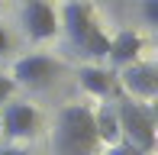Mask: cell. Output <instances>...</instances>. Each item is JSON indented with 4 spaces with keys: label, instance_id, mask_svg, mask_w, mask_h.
<instances>
[{
    "label": "cell",
    "instance_id": "cell-5",
    "mask_svg": "<svg viewBox=\"0 0 158 155\" xmlns=\"http://www.w3.org/2000/svg\"><path fill=\"white\" fill-rule=\"evenodd\" d=\"M119 81H123V87L135 97V100H152V97L158 94V71H155V65L132 61V65L123 68Z\"/></svg>",
    "mask_w": 158,
    "mask_h": 155
},
{
    "label": "cell",
    "instance_id": "cell-16",
    "mask_svg": "<svg viewBox=\"0 0 158 155\" xmlns=\"http://www.w3.org/2000/svg\"><path fill=\"white\" fill-rule=\"evenodd\" d=\"M0 155H26L23 149H0Z\"/></svg>",
    "mask_w": 158,
    "mask_h": 155
},
{
    "label": "cell",
    "instance_id": "cell-4",
    "mask_svg": "<svg viewBox=\"0 0 158 155\" xmlns=\"http://www.w3.org/2000/svg\"><path fill=\"white\" fill-rule=\"evenodd\" d=\"M23 29L32 42H45L55 36L58 29V19H55V10L45 3V0H26L23 6Z\"/></svg>",
    "mask_w": 158,
    "mask_h": 155
},
{
    "label": "cell",
    "instance_id": "cell-18",
    "mask_svg": "<svg viewBox=\"0 0 158 155\" xmlns=\"http://www.w3.org/2000/svg\"><path fill=\"white\" fill-rule=\"evenodd\" d=\"M0 132H3V129H0Z\"/></svg>",
    "mask_w": 158,
    "mask_h": 155
},
{
    "label": "cell",
    "instance_id": "cell-11",
    "mask_svg": "<svg viewBox=\"0 0 158 155\" xmlns=\"http://www.w3.org/2000/svg\"><path fill=\"white\" fill-rule=\"evenodd\" d=\"M81 52L94 55V58H106V52H110V36H106V32L100 29V26H94V29H90V36L84 39Z\"/></svg>",
    "mask_w": 158,
    "mask_h": 155
},
{
    "label": "cell",
    "instance_id": "cell-8",
    "mask_svg": "<svg viewBox=\"0 0 158 155\" xmlns=\"http://www.w3.org/2000/svg\"><path fill=\"white\" fill-rule=\"evenodd\" d=\"M139 52H142V36L132 32V29H119L116 36L110 39L106 58H110L116 68H126V65H132V61H139Z\"/></svg>",
    "mask_w": 158,
    "mask_h": 155
},
{
    "label": "cell",
    "instance_id": "cell-1",
    "mask_svg": "<svg viewBox=\"0 0 158 155\" xmlns=\"http://www.w3.org/2000/svg\"><path fill=\"white\" fill-rule=\"evenodd\" d=\"M55 155H94L97 149V129H94V110L84 103H68L58 113L52 136Z\"/></svg>",
    "mask_w": 158,
    "mask_h": 155
},
{
    "label": "cell",
    "instance_id": "cell-9",
    "mask_svg": "<svg viewBox=\"0 0 158 155\" xmlns=\"http://www.w3.org/2000/svg\"><path fill=\"white\" fill-rule=\"evenodd\" d=\"M94 129H97V142H106V145H119L123 142L116 107H113V103H103V107L94 113Z\"/></svg>",
    "mask_w": 158,
    "mask_h": 155
},
{
    "label": "cell",
    "instance_id": "cell-17",
    "mask_svg": "<svg viewBox=\"0 0 158 155\" xmlns=\"http://www.w3.org/2000/svg\"><path fill=\"white\" fill-rule=\"evenodd\" d=\"M0 3H3V0H0Z\"/></svg>",
    "mask_w": 158,
    "mask_h": 155
},
{
    "label": "cell",
    "instance_id": "cell-10",
    "mask_svg": "<svg viewBox=\"0 0 158 155\" xmlns=\"http://www.w3.org/2000/svg\"><path fill=\"white\" fill-rule=\"evenodd\" d=\"M77 78H81V87L87 90V94H94V97H110L113 87H116V84H113V74H106L103 68H94V65L81 68Z\"/></svg>",
    "mask_w": 158,
    "mask_h": 155
},
{
    "label": "cell",
    "instance_id": "cell-6",
    "mask_svg": "<svg viewBox=\"0 0 158 155\" xmlns=\"http://www.w3.org/2000/svg\"><path fill=\"white\" fill-rule=\"evenodd\" d=\"M61 26H64V32H68V39L81 48L84 39L90 36V29H94L97 23H94V13H90L87 3L71 0V3H64V10H61Z\"/></svg>",
    "mask_w": 158,
    "mask_h": 155
},
{
    "label": "cell",
    "instance_id": "cell-3",
    "mask_svg": "<svg viewBox=\"0 0 158 155\" xmlns=\"http://www.w3.org/2000/svg\"><path fill=\"white\" fill-rule=\"evenodd\" d=\"M61 71V65L52 55H23V58L13 65V84H23V87H48L55 81V74Z\"/></svg>",
    "mask_w": 158,
    "mask_h": 155
},
{
    "label": "cell",
    "instance_id": "cell-13",
    "mask_svg": "<svg viewBox=\"0 0 158 155\" xmlns=\"http://www.w3.org/2000/svg\"><path fill=\"white\" fill-rule=\"evenodd\" d=\"M13 87H16V84H13V81H10V78H3V74H0V103H3V100H6V97H10V94H13Z\"/></svg>",
    "mask_w": 158,
    "mask_h": 155
},
{
    "label": "cell",
    "instance_id": "cell-15",
    "mask_svg": "<svg viewBox=\"0 0 158 155\" xmlns=\"http://www.w3.org/2000/svg\"><path fill=\"white\" fill-rule=\"evenodd\" d=\"M3 52H10V36H6V29L0 26V55Z\"/></svg>",
    "mask_w": 158,
    "mask_h": 155
},
{
    "label": "cell",
    "instance_id": "cell-14",
    "mask_svg": "<svg viewBox=\"0 0 158 155\" xmlns=\"http://www.w3.org/2000/svg\"><path fill=\"white\" fill-rule=\"evenodd\" d=\"M110 149H113L110 155H139V152H135V149H129L126 142H119V145H110Z\"/></svg>",
    "mask_w": 158,
    "mask_h": 155
},
{
    "label": "cell",
    "instance_id": "cell-12",
    "mask_svg": "<svg viewBox=\"0 0 158 155\" xmlns=\"http://www.w3.org/2000/svg\"><path fill=\"white\" fill-rule=\"evenodd\" d=\"M142 16H145V23L158 26V0H142Z\"/></svg>",
    "mask_w": 158,
    "mask_h": 155
},
{
    "label": "cell",
    "instance_id": "cell-7",
    "mask_svg": "<svg viewBox=\"0 0 158 155\" xmlns=\"http://www.w3.org/2000/svg\"><path fill=\"white\" fill-rule=\"evenodd\" d=\"M35 126H39V113H35L29 103H6V107H3L0 129L10 132L13 139H26V136H32Z\"/></svg>",
    "mask_w": 158,
    "mask_h": 155
},
{
    "label": "cell",
    "instance_id": "cell-2",
    "mask_svg": "<svg viewBox=\"0 0 158 155\" xmlns=\"http://www.w3.org/2000/svg\"><path fill=\"white\" fill-rule=\"evenodd\" d=\"M116 119H119V132L129 149H135L139 155H148L155 149V113L148 107L135 100H123L116 107Z\"/></svg>",
    "mask_w": 158,
    "mask_h": 155
}]
</instances>
